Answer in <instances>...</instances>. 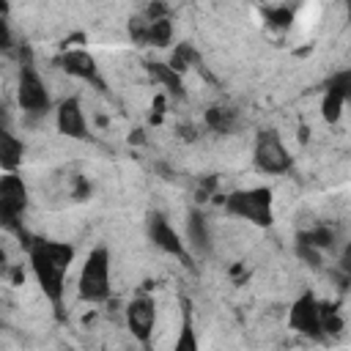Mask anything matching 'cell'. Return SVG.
<instances>
[{"label": "cell", "mask_w": 351, "mask_h": 351, "mask_svg": "<svg viewBox=\"0 0 351 351\" xmlns=\"http://www.w3.org/2000/svg\"><path fill=\"white\" fill-rule=\"evenodd\" d=\"M340 269L348 274V280H351V244L343 250V255H340Z\"/></svg>", "instance_id": "obj_21"}, {"label": "cell", "mask_w": 351, "mask_h": 351, "mask_svg": "<svg viewBox=\"0 0 351 351\" xmlns=\"http://www.w3.org/2000/svg\"><path fill=\"white\" fill-rule=\"evenodd\" d=\"M321 329H324V335H340L343 332V318H340L335 304L321 302Z\"/></svg>", "instance_id": "obj_18"}, {"label": "cell", "mask_w": 351, "mask_h": 351, "mask_svg": "<svg viewBox=\"0 0 351 351\" xmlns=\"http://www.w3.org/2000/svg\"><path fill=\"white\" fill-rule=\"evenodd\" d=\"M19 107L27 112V115H41L49 110V90L44 85V80L38 77L36 69L25 66L22 69V77H19Z\"/></svg>", "instance_id": "obj_6"}, {"label": "cell", "mask_w": 351, "mask_h": 351, "mask_svg": "<svg viewBox=\"0 0 351 351\" xmlns=\"http://www.w3.org/2000/svg\"><path fill=\"white\" fill-rule=\"evenodd\" d=\"M170 36H173V27H170V19L165 16H151L148 22H143V27L137 30V38L154 44V47H165L170 44Z\"/></svg>", "instance_id": "obj_12"}, {"label": "cell", "mask_w": 351, "mask_h": 351, "mask_svg": "<svg viewBox=\"0 0 351 351\" xmlns=\"http://www.w3.org/2000/svg\"><path fill=\"white\" fill-rule=\"evenodd\" d=\"M151 74L159 80V85H165L170 93H184V85H181V74L176 69H170V63H154L151 66Z\"/></svg>", "instance_id": "obj_15"}, {"label": "cell", "mask_w": 351, "mask_h": 351, "mask_svg": "<svg viewBox=\"0 0 351 351\" xmlns=\"http://www.w3.org/2000/svg\"><path fill=\"white\" fill-rule=\"evenodd\" d=\"M206 123H208L211 129H217V132H228V129L236 123V112L228 110V107H211V110L206 112Z\"/></svg>", "instance_id": "obj_17"}, {"label": "cell", "mask_w": 351, "mask_h": 351, "mask_svg": "<svg viewBox=\"0 0 351 351\" xmlns=\"http://www.w3.org/2000/svg\"><path fill=\"white\" fill-rule=\"evenodd\" d=\"M0 159H3L5 173H11L22 162V140H16L11 132H3L0 137Z\"/></svg>", "instance_id": "obj_13"}, {"label": "cell", "mask_w": 351, "mask_h": 351, "mask_svg": "<svg viewBox=\"0 0 351 351\" xmlns=\"http://www.w3.org/2000/svg\"><path fill=\"white\" fill-rule=\"evenodd\" d=\"M154 324H156V304L151 296H137L126 304V326L134 340L148 343L154 337Z\"/></svg>", "instance_id": "obj_7"}, {"label": "cell", "mask_w": 351, "mask_h": 351, "mask_svg": "<svg viewBox=\"0 0 351 351\" xmlns=\"http://www.w3.org/2000/svg\"><path fill=\"white\" fill-rule=\"evenodd\" d=\"M74 261V247L63 241H33L30 244V269L49 302L63 299L66 271Z\"/></svg>", "instance_id": "obj_1"}, {"label": "cell", "mask_w": 351, "mask_h": 351, "mask_svg": "<svg viewBox=\"0 0 351 351\" xmlns=\"http://www.w3.org/2000/svg\"><path fill=\"white\" fill-rule=\"evenodd\" d=\"M55 123H58V132L71 137V140L88 137V121H85V112H82V101L77 96H69L58 104Z\"/></svg>", "instance_id": "obj_8"}, {"label": "cell", "mask_w": 351, "mask_h": 351, "mask_svg": "<svg viewBox=\"0 0 351 351\" xmlns=\"http://www.w3.org/2000/svg\"><path fill=\"white\" fill-rule=\"evenodd\" d=\"M170 351H200V343H197V335H195V324H192V315L184 313V321H181V329L176 335V343Z\"/></svg>", "instance_id": "obj_14"}, {"label": "cell", "mask_w": 351, "mask_h": 351, "mask_svg": "<svg viewBox=\"0 0 351 351\" xmlns=\"http://www.w3.org/2000/svg\"><path fill=\"white\" fill-rule=\"evenodd\" d=\"M80 296L85 302H104L110 296V250L107 247H93L80 269L77 280Z\"/></svg>", "instance_id": "obj_2"}, {"label": "cell", "mask_w": 351, "mask_h": 351, "mask_svg": "<svg viewBox=\"0 0 351 351\" xmlns=\"http://www.w3.org/2000/svg\"><path fill=\"white\" fill-rule=\"evenodd\" d=\"M288 324L293 332L307 335V337H324L321 329V302L313 293H302L288 313Z\"/></svg>", "instance_id": "obj_5"}, {"label": "cell", "mask_w": 351, "mask_h": 351, "mask_svg": "<svg viewBox=\"0 0 351 351\" xmlns=\"http://www.w3.org/2000/svg\"><path fill=\"white\" fill-rule=\"evenodd\" d=\"M343 110H346V99H343L335 88L326 85V93H324V99H321V115H324L329 123H335V121L343 115Z\"/></svg>", "instance_id": "obj_16"}, {"label": "cell", "mask_w": 351, "mask_h": 351, "mask_svg": "<svg viewBox=\"0 0 351 351\" xmlns=\"http://www.w3.org/2000/svg\"><path fill=\"white\" fill-rule=\"evenodd\" d=\"M255 165L263 170V173H282L288 170L291 165V154L285 148V143L280 140V134L274 129H266L258 134L255 140Z\"/></svg>", "instance_id": "obj_4"}, {"label": "cell", "mask_w": 351, "mask_h": 351, "mask_svg": "<svg viewBox=\"0 0 351 351\" xmlns=\"http://www.w3.org/2000/svg\"><path fill=\"white\" fill-rule=\"evenodd\" d=\"M189 239H192V244L200 247V250L208 247V233H206V222H203L200 214H192V217H189Z\"/></svg>", "instance_id": "obj_19"}, {"label": "cell", "mask_w": 351, "mask_h": 351, "mask_svg": "<svg viewBox=\"0 0 351 351\" xmlns=\"http://www.w3.org/2000/svg\"><path fill=\"white\" fill-rule=\"evenodd\" d=\"M63 69L80 80H96V60L85 52V49H69L63 58H60Z\"/></svg>", "instance_id": "obj_11"}, {"label": "cell", "mask_w": 351, "mask_h": 351, "mask_svg": "<svg viewBox=\"0 0 351 351\" xmlns=\"http://www.w3.org/2000/svg\"><path fill=\"white\" fill-rule=\"evenodd\" d=\"M329 88H335V90L346 99V104H348V101H351V69H346V71L335 74V77H332V82H329Z\"/></svg>", "instance_id": "obj_20"}, {"label": "cell", "mask_w": 351, "mask_h": 351, "mask_svg": "<svg viewBox=\"0 0 351 351\" xmlns=\"http://www.w3.org/2000/svg\"><path fill=\"white\" fill-rule=\"evenodd\" d=\"M228 211L252 222V225H271L274 219V197L269 186H250L239 189L225 200Z\"/></svg>", "instance_id": "obj_3"}, {"label": "cell", "mask_w": 351, "mask_h": 351, "mask_svg": "<svg viewBox=\"0 0 351 351\" xmlns=\"http://www.w3.org/2000/svg\"><path fill=\"white\" fill-rule=\"evenodd\" d=\"M27 206V189L22 184L19 176L14 173H5L3 176V184H0V211L5 217V222H14Z\"/></svg>", "instance_id": "obj_9"}, {"label": "cell", "mask_w": 351, "mask_h": 351, "mask_svg": "<svg viewBox=\"0 0 351 351\" xmlns=\"http://www.w3.org/2000/svg\"><path fill=\"white\" fill-rule=\"evenodd\" d=\"M148 236H151V241H154L159 250L184 258V241H181V236L176 233V228H173L165 217L154 214V217L148 219Z\"/></svg>", "instance_id": "obj_10"}]
</instances>
